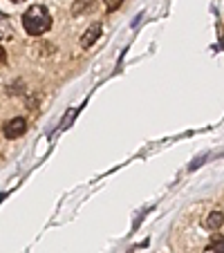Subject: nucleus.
Instances as JSON below:
<instances>
[{
    "mask_svg": "<svg viewBox=\"0 0 224 253\" xmlns=\"http://www.w3.org/2000/svg\"><path fill=\"white\" fill-rule=\"evenodd\" d=\"M11 2H25V0H11Z\"/></svg>",
    "mask_w": 224,
    "mask_h": 253,
    "instance_id": "9",
    "label": "nucleus"
},
{
    "mask_svg": "<svg viewBox=\"0 0 224 253\" xmlns=\"http://www.w3.org/2000/svg\"><path fill=\"white\" fill-rule=\"evenodd\" d=\"M25 130H27V121L23 119V117H16V119H9L5 124V128H2V132H5L7 139H18L25 134Z\"/></svg>",
    "mask_w": 224,
    "mask_h": 253,
    "instance_id": "2",
    "label": "nucleus"
},
{
    "mask_svg": "<svg viewBox=\"0 0 224 253\" xmlns=\"http://www.w3.org/2000/svg\"><path fill=\"white\" fill-rule=\"evenodd\" d=\"M99 36H101V25H99V23L90 25V27L83 32V36H81V47H83V49H90L92 45L99 41Z\"/></svg>",
    "mask_w": 224,
    "mask_h": 253,
    "instance_id": "3",
    "label": "nucleus"
},
{
    "mask_svg": "<svg viewBox=\"0 0 224 253\" xmlns=\"http://www.w3.org/2000/svg\"><path fill=\"white\" fill-rule=\"evenodd\" d=\"M222 224H224V213H222V211H213V213L206 215L204 226H206L209 231H218Z\"/></svg>",
    "mask_w": 224,
    "mask_h": 253,
    "instance_id": "4",
    "label": "nucleus"
},
{
    "mask_svg": "<svg viewBox=\"0 0 224 253\" xmlns=\"http://www.w3.org/2000/svg\"><path fill=\"white\" fill-rule=\"evenodd\" d=\"M202 253H224V235H213Z\"/></svg>",
    "mask_w": 224,
    "mask_h": 253,
    "instance_id": "6",
    "label": "nucleus"
},
{
    "mask_svg": "<svg viewBox=\"0 0 224 253\" xmlns=\"http://www.w3.org/2000/svg\"><path fill=\"white\" fill-rule=\"evenodd\" d=\"M23 27L29 36H41V34L52 29V16H49L47 7L34 5L23 14Z\"/></svg>",
    "mask_w": 224,
    "mask_h": 253,
    "instance_id": "1",
    "label": "nucleus"
},
{
    "mask_svg": "<svg viewBox=\"0 0 224 253\" xmlns=\"http://www.w3.org/2000/svg\"><path fill=\"white\" fill-rule=\"evenodd\" d=\"M220 43H222V47H224V36H222V41H220Z\"/></svg>",
    "mask_w": 224,
    "mask_h": 253,
    "instance_id": "10",
    "label": "nucleus"
},
{
    "mask_svg": "<svg viewBox=\"0 0 224 253\" xmlns=\"http://www.w3.org/2000/svg\"><path fill=\"white\" fill-rule=\"evenodd\" d=\"M5 58H7V52H5V47H2V45H0V63L5 61Z\"/></svg>",
    "mask_w": 224,
    "mask_h": 253,
    "instance_id": "8",
    "label": "nucleus"
},
{
    "mask_svg": "<svg viewBox=\"0 0 224 253\" xmlns=\"http://www.w3.org/2000/svg\"><path fill=\"white\" fill-rule=\"evenodd\" d=\"M14 39V27H11L9 18L0 14V41H11Z\"/></svg>",
    "mask_w": 224,
    "mask_h": 253,
    "instance_id": "5",
    "label": "nucleus"
},
{
    "mask_svg": "<svg viewBox=\"0 0 224 253\" xmlns=\"http://www.w3.org/2000/svg\"><path fill=\"white\" fill-rule=\"evenodd\" d=\"M103 2H105V11H110V14L117 11L121 5H124V0H103Z\"/></svg>",
    "mask_w": 224,
    "mask_h": 253,
    "instance_id": "7",
    "label": "nucleus"
}]
</instances>
